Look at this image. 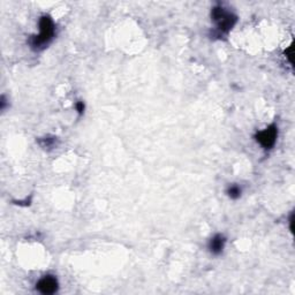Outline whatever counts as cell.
Returning a JSON list of instances; mask_svg holds the SVG:
<instances>
[{"instance_id":"1","label":"cell","mask_w":295,"mask_h":295,"mask_svg":"<svg viewBox=\"0 0 295 295\" xmlns=\"http://www.w3.org/2000/svg\"><path fill=\"white\" fill-rule=\"evenodd\" d=\"M55 26L49 15H43L39 19V35L31 36L29 44L34 51H42L49 45L54 37Z\"/></svg>"},{"instance_id":"2","label":"cell","mask_w":295,"mask_h":295,"mask_svg":"<svg viewBox=\"0 0 295 295\" xmlns=\"http://www.w3.org/2000/svg\"><path fill=\"white\" fill-rule=\"evenodd\" d=\"M211 19L216 23L217 33L219 36L229 34L238 22L237 15L233 14L232 12L226 11V9H224L222 5L213 7L212 11H211Z\"/></svg>"},{"instance_id":"3","label":"cell","mask_w":295,"mask_h":295,"mask_svg":"<svg viewBox=\"0 0 295 295\" xmlns=\"http://www.w3.org/2000/svg\"><path fill=\"white\" fill-rule=\"evenodd\" d=\"M277 137H278V127L277 125H270L269 127H266L264 130L258 131V133L255 135V138L256 141L260 143V145L262 148H264L265 150L272 149L273 145L276 144L277 142Z\"/></svg>"},{"instance_id":"4","label":"cell","mask_w":295,"mask_h":295,"mask_svg":"<svg viewBox=\"0 0 295 295\" xmlns=\"http://www.w3.org/2000/svg\"><path fill=\"white\" fill-rule=\"evenodd\" d=\"M58 280L57 278L54 276H44L41 280H39L37 284H36V289L38 290L39 293L45 294V295H50V294H54L58 290Z\"/></svg>"},{"instance_id":"5","label":"cell","mask_w":295,"mask_h":295,"mask_svg":"<svg viewBox=\"0 0 295 295\" xmlns=\"http://www.w3.org/2000/svg\"><path fill=\"white\" fill-rule=\"evenodd\" d=\"M226 245V238L223 234H216L210 239L209 250L212 255H220Z\"/></svg>"},{"instance_id":"6","label":"cell","mask_w":295,"mask_h":295,"mask_svg":"<svg viewBox=\"0 0 295 295\" xmlns=\"http://www.w3.org/2000/svg\"><path fill=\"white\" fill-rule=\"evenodd\" d=\"M226 194H227V196L231 198V200H238V198H240V196H241L242 189H241V187L238 186V185H231V186H229V188H227Z\"/></svg>"},{"instance_id":"7","label":"cell","mask_w":295,"mask_h":295,"mask_svg":"<svg viewBox=\"0 0 295 295\" xmlns=\"http://www.w3.org/2000/svg\"><path fill=\"white\" fill-rule=\"evenodd\" d=\"M38 142H39V144L44 148V149H50V148H54L55 145H57V137L46 136V137L38 139Z\"/></svg>"},{"instance_id":"8","label":"cell","mask_w":295,"mask_h":295,"mask_svg":"<svg viewBox=\"0 0 295 295\" xmlns=\"http://www.w3.org/2000/svg\"><path fill=\"white\" fill-rule=\"evenodd\" d=\"M75 109H77L78 113H79L80 115H82L83 113H85V110H86V105H85V103H83L82 101H79V102H77V104H75Z\"/></svg>"}]
</instances>
